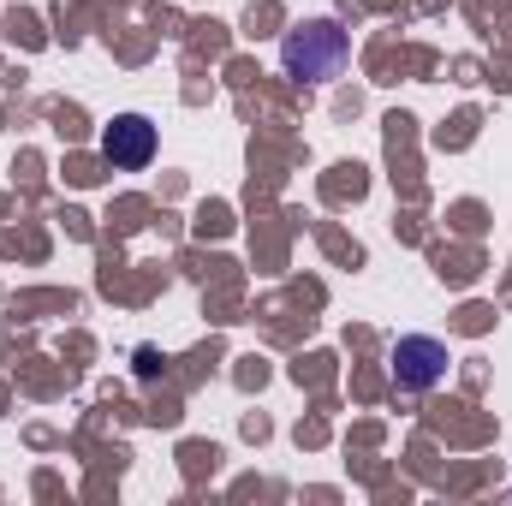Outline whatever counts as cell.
I'll return each instance as SVG.
<instances>
[{
  "label": "cell",
  "mask_w": 512,
  "mask_h": 506,
  "mask_svg": "<svg viewBox=\"0 0 512 506\" xmlns=\"http://www.w3.org/2000/svg\"><path fill=\"white\" fill-rule=\"evenodd\" d=\"M346 60H352V36L334 18H310V24L280 36V66L298 84H334L346 72Z\"/></svg>",
  "instance_id": "obj_1"
},
{
  "label": "cell",
  "mask_w": 512,
  "mask_h": 506,
  "mask_svg": "<svg viewBox=\"0 0 512 506\" xmlns=\"http://www.w3.org/2000/svg\"><path fill=\"white\" fill-rule=\"evenodd\" d=\"M102 155H108V167H120V173L149 167V155H155V126H149L143 114H120L114 126L102 131Z\"/></svg>",
  "instance_id": "obj_3"
},
{
  "label": "cell",
  "mask_w": 512,
  "mask_h": 506,
  "mask_svg": "<svg viewBox=\"0 0 512 506\" xmlns=\"http://www.w3.org/2000/svg\"><path fill=\"white\" fill-rule=\"evenodd\" d=\"M387 364H393V381H399L405 393H429L435 381L447 376V346H441L435 334H405Z\"/></svg>",
  "instance_id": "obj_2"
}]
</instances>
